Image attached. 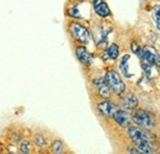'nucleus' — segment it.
<instances>
[{
  "label": "nucleus",
  "instance_id": "412c9836",
  "mask_svg": "<svg viewBox=\"0 0 160 154\" xmlns=\"http://www.w3.org/2000/svg\"><path fill=\"white\" fill-rule=\"evenodd\" d=\"M128 152H131V153H134V154L140 153L139 151H138V148H134V147H128Z\"/></svg>",
  "mask_w": 160,
  "mask_h": 154
},
{
  "label": "nucleus",
  "instance_id": "f257e3e1",
  "mask_svg": "<svg viewBox=\"0 0 160 154\" xmlns=\"http://www.w3.org/2000/svg\"><path fill=\"white\" fill-rule=\"evenodd\" d=\"M106 85L110 88L111 93L116 94V95H122L126 90V84L123 83L121 75L115 70V69H110L106 72L105 78H103Z\"/></svg>",
  "mask_w": 160,
  "mask_h": 154
},
{
  "label": "nucleus",
  "instance_id": "f03ea898",
  "mask_svg": "<svg viewBox=\"0 0 160 154\" xmlns=\"http://www.w3.org/2000/svg\"><path fill=\"white\" fill-rule=\"evenodd\" d=\"M68 30L72 35V37L80 42L81 44H86L90 41V32L89 30L79 22H70L68 25Z\"/></svg>",
  "mask_w": 160,
  "mask_h": 154
},
{
  "label": "nucleus",
  "instance_id": "4be33fe9",
  "mask_svg": "<svg viewBox=\"0 0 160 154\" xmlns=\"http://www.w3.org/2000/svg\"><path fill=\"white\" fill-rule=\"evenodd\" d=\"M101 1H103V0H92V6H96L98 4H100Z\"/></svg>",
  "mask_w": 160,
  "mask_h": 154
},
{
  "label": "nucleus",
  "instance_id": "f3484780",
  "mask_svg": "<svg viewBox=\"0 0 160 154\" xmlns=\"http://www.w3.org/2000/svg\"><path fill=\"white\" fill-rule=\"evenodd\" d=\"M20 151L22 153H31L32 147L28 141H20Z\"/></svg>",
  "mask_w": 160,
  "mask_h": 154
},
{
  "label": "nucleus",
  "instance_id": "a211bd4d",
  "mask_svg": "<svg viewBox=\"0 0 160 154\" xmlns=\"http://www.w3.org/2000/svg\"><path fill=\"white\" fill-rule=\"evenodd\" d=\"M63 148H64L63 142L59 141V139H57V141H54L52 143V152L53 153H62L63 152Z\"/></svg>",
  "mask_w": 160,
  "mask_h": 154
},
{
  "label": "nucleus",
  "instance_id": "ddd939ff",
  "mask_svg": "<svg viewBox=\"0 0 160 154\" xmlns=\"http://www.w3.org/2000/svg\"><path fill=\"white\" fill-rule=\"evenodd\" d=\"M105 54L107 56V58H110V59H112V60L117 59L118 54H120V47H118V44L112 43V44L105 51Z\"/></svg>",
  "mask_w": 160,
  "mask_h": 154
},
{
  "label": "nucleus",
  "instance_id": "6e6552de",
  "mask_svg": "<svg viewBox=\"0 0 160 154\" xmlns=\"http://www.w3.org/2000/svg\"><path fill=\"white\" fill-rule=\"evenodd\" d=\"M112 118L115 120V122L118 126H121V127H128L129 123H131V120H132V117L127 112V110H123V109H117L113 112Z\"/></svg>",
  "mask_w": 160,
  "mask_h": 154
},
{
  "label": "nucleus",
  "instance_id": "2eb2a0df",
  "mask_svg": "<svg viewBox=\"0 0 160 154\" xmlns=\"http://www.w3.org/2000/svg\"><path fill=\"white\" fill-rule=\"evenodd\" d=\"M33 139H35V144L37 147H40V148H43V147L47 146V139H46V137L42 133H36L35 137H33Z\"/></svg>",
  "mask_w": 160,
  "mask_h": 154
},
{
  "label": "nucleus",
  "instance_id": "1a4fd4ad",
  "mask_svg": "<svg viewBox=\"0 0 160 154\" xmlns=\"http://www.w3.org/2000/svg\"><path fill=\"white\" fill-rule=\"evenodd\" d=\"M75 56L78 58V60L80 63H82L84 65H90L94 59L92 54L86 49L85 46H78L75 48Z\"/></svg>",
  "mask_w": 160,
  "mask_h": 154
},
{
  "label": "nucleus",
  "instance_id": "4468645a",
  "mask_svg": "<svg viewBox=\"0 0 160 154\" xmlns=\"http://www.w3.org/2000/svg\"><path fill=\"white\" fill-rule=\"evenodd\" d=\"M136 146H137V148H138V151H139L140 153H153V148L149 146V142H147V141L138 142V143H136Z\"/></svg>",
  "mask_w": 160,
  "mask_h": 154
},
{
  "label": "nucleus",
  "instance_id": "423d86ee",
  "mask_svg": "<svg viewBox=\"0 0 160 154\" xmlns=\"http://www.w3.org/2000/svg\"><path fill=\"white\" fill-rule=\"evenodd\" d=\"M117 109H118V106H117L115 102L110 101L108 99H105L103 101L98 102V110H99V112H100L103 117H112L113 112H115Z\"/></svg>",
  "mask_w": 160,
  "mask_h": 154
},
{
  "label": "nucleus",
  "instance_id": "20e7f679",
  "mask_svg": "<svg viewBox=\"0 0 160 154\" xmlns=\"http://www.w3.org/2000/svg\"><path fill=\"white\" fill-rule=\"evenodd\" d=\"M140 59L150 65H158L160 68V54L157 52V49L154 47L150 46H145L144 48H142V57Z\"/></svg>",
  "mask_w": 160,
  "mask_h": 154
},
{
  "label": "nucleus",
  "instance_id": "0eeeda50",
  "mask_svg": "<svg viewBox=\"0 0 160 154\" xmlns=\"http://www.w3.org/2000/svg\"><path fill=\"white\" fill-rule=\"evenodd\" d=\"M138 104H139L138 97L133 93H128V94L123 95L120 101L121 109H123V110H134L138 106Z\"/></svg>",
  "mask_w": 160,
  "mask_h": 154
},
{
  "label": "nucleus",
  "instance_id": "9b49d317",
  "mask_svg": "<svg viewBox=\"0 0 160 154\" xmlns=\"http://www.w3.org/2000/svg\"><path fill=\"white\" fill-rule=\"evenodd\" d=\"M94 10H95L96 15H99L102 19H106V18H110L111 16V10H110L108 5L105 1H101L100 4H98L96 6H94Z\"/></svg>",
  "mask_w": 160,
  "mask_h": 154
},
{
  "label": "nucleus",
  "instance_id": "dca6fc26",
  "mask_svg": "<svg viewBox=\"0 0 160 154\" xmlns=\"http://www.w3.org/2000/svg\"><path fill=\"white\" fill-rule=\"evenodd\" d=\"M152 18L154 20L155 25L158 26V28L160 30V5H155L152 13Z\"/></svg>",
  "mask_w": 160,
  "mask_h": 154
},
{
  "label": "nucleus",
  "instance_id": "39448f33",
  "mask_svg": "<svg viewBox=\"0 0 160 154\" xmlns=\"http://www.w3.org/2000/svg\"><path fill=\"white\" fill-rule=\"evenodd\" d=\"M127 131H128V136L131 137V139L134 143H138V142H142V141L149 142V139H150V135L139 126L138 127L137 126H128Z\"/></svg>",
  "mask_w": 160,
  "mask_h": 154
},
{
  "label": "nucleus",
  "instance_id": "aec40b11",
  "mask_svg": "<svg viewBox=\"0 0 160 154\" xmlns=\"http://www.w3.org/2000/svg\"><path fill=\"white\" fill-rule=\"evenodd\" d=\"M10 139H11V141H15V142H20L21 135L19 132H15V133H12V135L10 136Z\"/></svg>",
  "mask_w": 160,
  "mask_h": 154
},
{
  "label": "nucleus",
  "instance_id": "9d476101",
  "mask_svg": "<svg viewBox=\"0 0 160 154\" xmlns=\"http://www.w3.org/2000/svg\"><path fill=\"white\" fill-rule=\"evenodd\" d=\"M92 83H94V85L96 86V89H98V91H99V95H100L101 97H103V99H110V96H111V90H110V88L106 85V83H105V80H103L102 78H96V79H94Z\"/></svg>",
  "mask_w": 160,
  "mask_h": 154
},
{
  "label": "nucleus",
  "instance_id": "7ed1b4c3",
  "mask_svg": "<svg viewBox=\"0 0 160 154\" xmlns=\"http://www.w3.org/2000/svg\"><path fill=\"white\" fill-rule=\"evenodd\" d=\"M131 117H132L133 122H134L137 126L142 127V128H149V127H152V126L154 125L150 115H149L147 111L142 110V109L134 110V112L131 115Z\"/></svg>",
  "mask_w": 160,
  "mask_h": 154
},
{
  "label": "nucleus",
  "instance_id": "f8f14e48",
  "mask_svg": "<svg viewBox=\"0 0 160 154\" xmlns=\"http://www.w3.org/2000/svg\"><path fill=\"white\" fill-rule=\"evenodd\" d=\"M129 59H131L129 54H124L120 62V69L121 72H122V74L124 77H128V78L131 77V73H129V69H128V62H129Z\"/></svg>",
  "mask_w": 160,
  "mask_h": 154
},
{
  "label": "nucleus",
  "instance_id": "6ab92c4d",
  "mask_svg": "<svg viewBox=\"0 0 160 154\" xmlns=\"http://www.w3.org/2000/svg\"><path fill=\"white\" fill-rule=\"evenodd\" d=\"M131 49L133 51V53H136L138 57H142V48H140L139 46L137 44V43H134V42H132V44H131Z\"/></svg>",
  "mask_w": 160,
  "mask_h": 154
}]
</instances>
